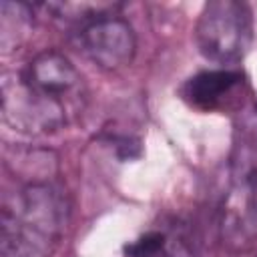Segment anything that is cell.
<instances>
[{"label": "cell", "instance_id": "cell-1", "mask_svg": "<svg viewBox=\"0 0 257 257\" xmlns=\"http://www.w3.org/2000/svg\"><path fill=\"white\" fill-rule=\"evenodd\" d=\"M86 104V86L66 54L46 48L4 76L2 118L28 135L54 133L70 124Z\"/></svg>", "mask_w": 257, "mask_h": 257}, {"label": "cell", "instance_id": "cell-2", "mask_svg": "<svg viewBox=\"0 0 257 257\" xmlns=\"http://www.w3.org/2000/svg\"><path fill=\"white\" fill-rule=\"evenodd\" d=\"M66 193L46 181H28L2 197V257H50L68 225Z\"/></svg>", "mask_w": 257, "mask_h": 257}, {"label": "cell", "instance_id": "cell-3", "mask_svg": "<svg viewBox=\"0 0 257 257\" xmlns=\"http://www.w3.org/2000/svg\"><path fill=\"white\" fill-rule=\"evenodd\" d=\"M255 131L243 128L241 141L235 145L231 159V181L223 197L219 231L223 243L233 251L251 247L257 239V165Z\"/></svg>", "mask_w": 257, "mask_h": 257}, {"label": "cell", "instance_id": "cell-4", "mask_svg": "<svg viewBox=\"0 0 257 257\" xmlns=\"http://www.w3.org/2000/svg\"><path fill=\"white\" fill-rule=\"evenodd\" d=\"M199 52L217 64L243 60L253 42V12L239 0H211L195 24Z\"/></svg>", "mask_w": 257, "mask_h": 257}, {"label": "cell", "instance_id": "cell-5", "mask_svg": "<svg viewBox=\"0 0 257 257\" xmlns=\"http://www.w3.org/2000/svg\"><path fill=\"white\" fill-rule=\"evenodd\" d=\"M116 12L100 14L74 28V40L82 54L104 70H116L131 64L137 52L133 26Z\"/></svg>", "mask_w": 257, "mask_h": 257}, {"label": "cell", "instance_id": "cell-6", "mask_svg": "<svg viewBox=\"0 0 257 257\" xmlns=\"http://www.w3.org/2000/svg\"><path fill=\"white\" fill-rule=\"evenodd\" d=\"M243 84V74L231 68L201 70L185 80L181 86L183 100L197 110H217L225 106V100Z\"/></svg>", "mask_w": 257, "mask_h": 257}, {"label": "cell", "instance_id": "cell-7", "mask_svg": "<svg viewBox=\"0 0 257 257\" xmlns=\"http://www.w3.org/2000/svg\"><path fill=\"white\" fill-rule=\"evenodd\" d=\"M126 257H165L169 253V241L165 231H147L139 239L122 247Z\"/></svg>", "mask_w": 257, "mask_h": 257}]
</instances>
